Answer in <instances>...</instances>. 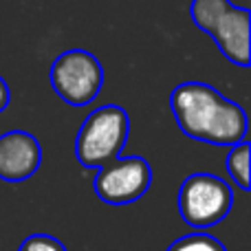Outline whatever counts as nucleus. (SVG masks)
I'll use <instances>...</instances> for the list:
<instances>
[{
	"mask_svg": "<svg viewBox=\"0 0 251 251\" xmlns=\"http://www.w3.org/2000/svg\"><path fill=\"white\" fill-rule=\"evenodd\" d=\"M234 205L229 183L216 174L196 172L181 183L178 214L194 229H207L223 223Z\"/></svg>",
	"mask_w": 251,
	"mask_h": 251,
	"instance_id": "20e7f679",
	"label": "nucleus"
},
{
	"mask_svg": "<svg viewBox=\"0 0 251 251\" xmlns=\"http://www.w3.org/2000/svg\"><path fill=\"white\" fill-rule=\"evenodd\" d=\"M168 251H227L225 245L218 238H214L212 234L205 231H196V234H187L176 238L168 247Z\"/></svg>",
	"mask_w": 251,
	"mask_h": 251,
	"instance_id": "1a4fd4ad",
	"label": "nucleus"
},
{
	"mask_svg": "<svg viewBox=\"0 0 251 251\" xmlns=\"http://www.w3.org/2000/svg\"><path fill=\"white\" fill-rule=\"evenodd\" d=\"M130 134V117L117 104L95 108L77 132L75 154L84 168H101L117 159Z\"/></svg>",
	"mask_w": 251,
	"mask_h": 251,
	"instance_id": "7ed1b4c3",
	"label": "nucleus"
},
{
	"mask_svg": "<svg viewBox=\"0 0 251 251\" xmlns=\"http://www.w3.org/2000/svg\"><path fill=\"white\" fill-rule=\"evenodd\" d=\"M42 163L38 139L25 130L0 134V181L20 183L31 178Z\"/></svg>",
	"mask_w": 251,
	"mask_h": 251,
	"instance_id": "0eeeda50",
	"label": "nucleus"
},
{
	"mask_svg": "<svg viewBox=\"0 0 251 251\" xmlns=\"http://www.w3.org/2000/svg\"><path fill=\"white\" fill-rule=\"evenodd\" d=\"M18 251H66V247L49 234H33L22 240Z\"/></svg>",
	"mask_w": 251,
	"mask_h": 251,
	"instance_id": "9d476101",
	"label": "nucleus"
},
{
	"mask_svg": "<svg viewBox=\"0 0 251 251\" xmlns=\"http://www.w3.org/2000/svg\"><path fill=\"white\" fill-rule=\"evenodd\" d=\"M192 22L209 35L223 55L238 66H249L251 11L229 0H192Z\"/></svg>",
	"mask_w": 251,
	"mask_h": 251,
	"instance_id": "f03ea898",
	"label": "nucleus"
},
{
	"mask_svg": "<svg viewBox=\"0 0 251 251\" xmlns=\"http://www.w3.org/2000/svg\"><path fill=\"white\" fill-rule=\"evenodd\" d=\"M174 119L183 134L209 146H236L245 141L247 115L240 104L203 82H183L170 95Z\"/></svg>",
	"mask_w": 251,
	"mask_h": 251,
	"instance_id": "f257e3e1",
	"label": "nucleus"
},
{
	"mask_svg": "<svg viewBox=\"0 0 251 251\" xmlns=\"http://www.w3.org/2000/svg\"><path fill=\"white\" fill-rule=\"evenodd\" d=\"M9 100H11V93H9V84L0 77V113L9 106Z\"/></svg>",
	"mask_w": 251,
	"mask_h": 251,
	"instance_id": "9b49d317",
	"label": "nucleus"
},
{
	"mask_svg": "<svg viewBox=\"0 0 251 251\" xmlns=\"http://www.w3.org/2000/svg\"><path fill=\"white\" fill-rule=\"evenodd\" d=\"M249 143L247 141H240L236 146H231L229 154H227V172L229 176L234 178V183L240 187V190L247 192L251 187L249 181Z\"/></svg>",
	"mask_w": 251,
	"mask_h": 251,
	"instance_id": "6e6552de",
	"label": "nucleus"
},
{
	"mask_svg": "<svg viewBox=\"0 0 251 251\" xmlns=\"http://www.w3.org/2000/svg\"><path fill=\"white\" fill-rule=\"evenodd\" d=\"M104 69L93 53L71 49L57 55L51 64V86L57 97L71 106H86L100 95Z\"/></svg>",
	"mask_w": 251,
	"mask_h": 251,
	"instance_id": "39448f33",
	"label": "nucleus"
},
{
	"mask_svg": "<svg viewBox=\"0 0 251 251\" xmlns=\"http://www.w3.org/2000/svg\"><path fill=\"white\" fill-rule=\"evenodd\" d=\"M152 185V170L143 156H117L100 168L95 192L108 205H128L146 196Z\"/></svg>",
	"mask_w": 251,
	"mask_h": 251,
	"instance_id": "423d86ee",
	"label": "nucleus"
}]
</instances>
